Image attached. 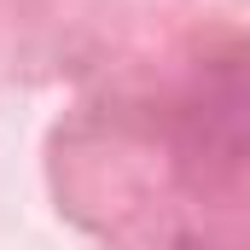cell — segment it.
<instances>
[{
	"label": "cell",
	"mask_w": 250,
	"mask_h": 250,
	"mask_svg": "<svg viewBox=\"0 0 250 250\" xmlns=\"http://www.w3.org/2000/svg\"><path fill=\"white\" fill-rule=\"evenodd\" d=\"M187 250H192V245H187Z\"/></svg>",
	"instance_id": "obj_1"
}]
</instances>
